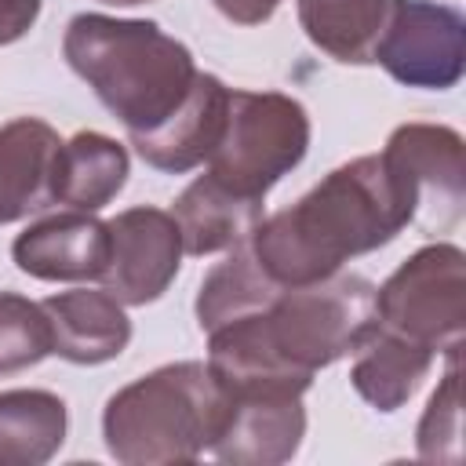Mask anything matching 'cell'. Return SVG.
Listing matches in <instances>:
<instances>
[{
  "mask_svg": "<svg viewBox=\"0 0 466 466\" xmlns=\"http://www.w3.org/2000/svg\"><path fill=\"white\" fill-rule=\"evenodd\" d=\"M357 360L350 368L353 390L379 411H397L430 375L433 350L422 342H411L390 328H371V335L353 350Z\"/></svg>",
  "mask_w": 466,
  "mask_h": 466,
  "instance_id": "cell-17",
  "label": "cell"
},
{
  "mask_svg": "<svg viewBox=\"0 0 466 466\" xmlns=\"http://www.w3.org/2000/svg\"><path fill=\"white\" fill-rule=\"evenodd\" d=\"M62 51L73 73L87 80L127 135L160 127L197 80L189 47L167 36L157 22L76 15L66 25Z\"/></svg>",
  "mask_w": 466,
  "mask_h": 466,
  "instance_id": "cell-3",
  "label": "cell"
},
{
  "mask_svg": "<svg viewBox=\"0 0 466 466\" xmlns=\"http://www.w3.org/2000/svg\"><path fill=\"white\" fill-rule=\"evenodd\" d=\"M66 404L47 390L0 393V466H44L66 441Z\"/></svg>",
  "mask_w": 466,
  "mask_h": 466,
  "instance_id": "cell-18",
  "label": "cell"
},
{
  "mask_svg": "<svg viewBox=\"0 0 466 466\" xmlns=\"http://www.w3.org/2000/svg\"><path fill=\"white\" fill-rule=\"evenodd\" d=\"M51 353V324L40 302L0 291V375L25 371Z\"/></svg>",
  "mask_w": 466,
  "mask_h": 466,
  "instance_id": "cell-21",
  "label": "cell"
},
{
  "mask_svg": "<svg viewBox=\"0 0 466 466\" xmlns=\"http://www.w3.org/2000/svg\"><path fill=\"white\" fill-rule=\"evenodd\" d=\"M309 116L280 91H229L226 127L208 157V175L240 197L266 193L306 157Z\"/></svg>",
  "mask_w": 466,
  "mask_h": 466,
  "instance_id": "cell-5",
  "label": "cell"
},
{
  "mask_svg": "<svg viewBox=\"0 0 466 466\" xmlns=\"http://www.w3.org/2000/svg\"><path fill=\"white\" fill-rule=\"evenodd\" d=\"M226 106H229V87L211 73H197L186 102L160 127L131 135V146L149 167L182 175L215 153L226 127Z\"/></svg>",
  "mask_w": 466,
  "mask_h": 466,
  "instance_id": "cell-12",
  "label": "cell"
},
{
  "mask_svg": "<svg viewBox=\"0 0 466 466\" xmlns=\"http://www.w3.org/2000/svg\"><path fill=\"white\" fill-rule=\"evenodd\" d=\"M171 218L182 233V251L215 255V251H233L251 240L255 226L262 222V200L240 197L218 178L200 175L178 193Z\"/></svg>",
  "mask_w": 466,
  "mask_h": 466,
  "instance_id": "cell-14",
  "label": "cell"
},
{
  "mask_svg": "<svg viewBox=\"0 0 466 466\" xmlns=\"http://www.w3.org/2000/svg\"><path fill=\"white\" fill-rule=\"evenodd\" d=\"M375 320L411 342L462 350L466 324V255L455 244H426L375 288Z\"/></svg>",
  "mask_w": 466,
  "mask_h": 466,
  "instance_id": "cell-6",
  "label": "cell"
},
{
  "mask_svg": "<svg viewBox=\"0 0 466 466\" xmlns=\"http://www.w3.org/2000/svg\"><path fill=\"white\" fill-rule=\"evenodd\" d=\"M109 226V262L98 277L124 306H146L167 291L182 266V233L171 211L127 208Z\"/></svg>",
  "mask_w": 466,
  "mask_h": 466,
  "instance_id": "cell-9",
  "label": "cell"
},
{
  "mask_svg": "<svg viewBox=\"0 0 466 466\" xmlns=\"http://www.w3.org/2000/svg\"><path fill=\"white\" fill-rule=\"evenodd\" d=\"M284 284H277L251 255V248H233L229 258H222L197 291V324L200 331H215L229 320H240L277 299Z\"/></svg>",
  "mask_w": 466,
  "mask_h": 466,
  "instance_id": "cell-20",
  "label": "cell"
},
{
  "mask_svg": "<svg viewBox=\"0 0 466 466\" xmlns=\"http://www.w3.org/2000/svg\"><path fill=\"white\" fill-rule=\"evenodd\" d=\"M40 306L51 324V353L73 364H106L131 342L124 302H116L109 291H58Z\"/></svg>",
  "mask_w": 466,
  "mask_h": 466,
  "instance_id": "cell-13",
  "label": "cell"
},
{
  "mask_svg": "<svg viewBox=\"0 0 466 466\" xmlns=\"http://www.w3.org/2000/svg\"><path fill=\"white\" fill-rule=\"evenodd\" d=\"M390 0H299V22L313 47L346 66H364L375 55Z\"/></svg>",
  "mask_w": 466,
  "mask_h": 466,
  "instance_id": "cell-19",
  "label": "cell"
},
{
  "mask_svg": "<svg viewBox=\"0 0 466 466\" xmlns=\"http://www.w3.org/2000/svg\"><path fill=\"white\" fill-rule=\"evenodd\" d=\"M371 62L408 87H455L466 69V22L448 4L390 0Z\"/></svg>",
  "mask_w": 466,
  "mask_h": 466,
  "instance_id": "cell-7",
  "label": "cell"
},
{
  "mask_svg": "<svg viewBox=\"0 0 466 466\" xmlns=\"http://www.w3.org/2000/svg\"><path fill=\"white\" fill-rule=\"evenodd\" d=\"M102 4H113V7H135V4H149V0H102Z\"/></svg>",
  "mask_w": 466,
  "mask_h": 466,
  "instance_id": "cell-25",
  "label": "cell"
},
{
  "mask_svg": "<svg viewBox=\"0 0 466 466\" xmlns=\"http://www.w3.org/2000/svg\"><path fill=\"white\" fill-rule=\"evenodd\" d=\"M382 160L415 200V218L437 233L462 218L466 175H462V135L444 124H400Z\"/></svg>",
  "mask_w": 466,
  "mask_h": 466,
  "instance_id": "cell-8",
  "label": "cell"
},
{
  "mask_svg": "<svg viewBox=\"0 0 466 466\" xmlns=\"http://www.w3.org/2000/svg\"><path fill=\"white\" fill-rule=\"evenodd\" d=\"M40 15V0H0V47L22 40Z\"/></svg>",
  "mask_w": 466,
  "mask_h": 466,
  "instance_id": "cell-23",
  "label": "cell"
},
{
  "mask_svg": "<svg viewBox=\"0 0 466 466\" xmlns=\"http://www.w3.org/2000/svg\"><path fill=\"white\" fill-rule=\"evenodd\" d=\"M127 182V149L98 131H76L55 153L51 197L73 211L106 208Z\"/></svg>",
  "mask_w": 466,
  "mask_h": 466,
  "instance_id": "cell-16",
  "label": "cell"
},
{
  "mask_svg": "<svg viewBox=\"0 0 466 466\" xmlns=\"http://www.w3.org/2000/svg\"><path fill=\"white\" fill-rule=\"evenodd\" d=\"M62 138L36 116H18L0 127V226L55 204L51 167Z\"/></svg>",
  "mask_w": 466,
  "mask_h": 466,
  "instance_id": "cell-15",
  "label": "cell"
},
{
  "mask_svg": "<svg viewBox=\"0 0 466 466\" xmlns=\"http://www.w3.org/2000/svg\"><path fill=\"white\" fill-rule=\"evenodd\" d=\"M408 222H415L411 193L382 153H371L335 167L291 208L262 218L251 233V255L277 284L299 288L390 244Z\"/></svg>",
  "mask_w": 466,
  "mask_h": 466,
  "instance_id": "cell-2",
  "label": "cell"
},
{
  "mask_svg": "<svg viewBox=\"0 0 466 466\" xmlns=\"http://www.w3.org/2000/svg\"><path fill=\"white\" fill-rule=\"evenodd\" d=\"M11 258L36 280H98L109 262V226L91 211H58L22 229Z\"/></svg>",
  "mask_w": 466,
  "mask_h": 466,
  "instance_id": "cell-11",
  "label": "cell"
},
{
  "mask_svg": "<svg viewBox=\"0 0 466 466\" xmlns=\"http://www.w3.org/2000/svg\"><path fill=\"white\" fill-rule=\"evenodd\" d=\"M229 411L218 441L211 444L215 459L233 466H280L288 462L306 433L302 393L291 390H226Z\"/></svg>",
  "mask_w": 466,
  "mask_h": 466,
  "instance_id": "cell-10",
  "label": "cell"
},
{
  "mask_svg": "<svg viewBox=\"0 0 466 466\" xmlns=\"http://www.w3.org/2000/svg\"><path fill=\"white\" fill-rule=\"evenodd\" d=\"M375 324V284L331 273L280 288L269 306L208 331V368L226 390L306 393L313 371L353 353Z\"/></svg>",
  "mask_w": 466,
  "mask_h": 466,
  "instance_id": "cell-1",
  "label": "cell"
},
{
  "mask_svg": "<svg viewBox=\"0 0 466 466\" xmlns=\"http://www.w3.org/2000/svg\"><path fill=\"white\" fill-rule=\"evenodd\" d=\"M419 455L430 462L459 455V350L448 353L444 382L430 397L426 415L419 422Z\"/></svg>",
  "mask_w": 466,
  "mask_h": 466,
  "instance_id": "cell-22",
  "label": "cell"
},
{
  "mask_svg": "<svg viewBox=\"0 0 466 466\" xmlns=\"http://www.w3.org/2000/svg\"><path fill=\"white\" fill-rule=\"evenodd\" d=\"M211 4L237 25H262L280 7V0H211Z\"/></svg>",
  "mask_w": 466,
  "mask_h": 466,
  "instance_id": "cell-24",
  "label": "cell"
},
{
  "mask_svg": "<svg viewBox=\"0 0 466 466\" xmlns=\"http://www.w3.org/2000/svg\"><path fill=\"white\" fill-rule=\"evenodd\" d=\"M229 393L200 360L164 364L116 390L102 415L106 448L124 466L193 462L226 426Z\"/></svg>",
  "mask_w": 466,
  "mask_h": 466,
  "instance_id": "cell-4",
  "label": "cell"
}]
</instances>
